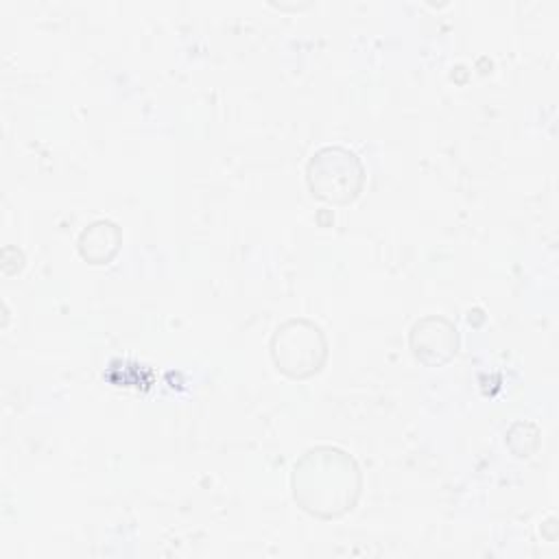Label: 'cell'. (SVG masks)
I'll use <instances>...</instances> for the list:
<instances>
[{"mask_svg": "<svg viewBox=\"0 0 559 559\" xmlns=\"http://www.w3.org/2000/svg\"><path fill=\"white\" fill-rule=\"evenodd\" d=\"M290 489L301 511L319 520H336L358 504L362 474L356 459L345 450L314 445L295 461Z\"/></svg>", "mask_w": 559, "mask_h": 559, "instance_id": "6da1fadb", "label": "cell"}, {"mask_svg": "<svg viewBox=\"0 0 559 559\" xmlns=\"http://www.w3.org/2000/svg\"><path fill=\"white\" fill-rule=\"evenodd\" d=\"M269 349L277 371L293 380L317 376L328 360V338L323 330L304 317L280 323L271 336Z\"/></svg>", "mask_w": 559, "mask_h": 559, "instance_id": "7a4b0ae2", "label": "cell"}, {"mask_svg": "<svg viewBox=\"0 0 559 559\" xmlns=\"http://www.w3.org/2000/svg\"><path fill=\"white\" fill-rule=\"evenodd\" d=\"M365 164L345 146H321L306 164L310 192L330 205L354 203L365 188Z\"/></svg>", "mask_w": 559, "mask_h": 559, "instance_id": "3957f363", "label": "cell"}, {"mask_svg": "<svg viewBox=\"0 0 559 559\" xmlns=\"http://www.w3.org/2000/svg\"><path fill=\"white\" fill-rule=\"evenodd\" d=\"M408 347L421 365L441 367L459 352V330L448 317L426 314L411 325Z\"/></svg>", "mask_w": 559, "mask_h": 559, "instance_id": "277c9868", "label": "cell"}, {"mask_svg": "<svg viewBox=\"0 0 559 559\" xmlns=\"http://www.w3.org/2000/svg\"><path fill=\"white\" fill-rule=\"evenodd\" d=\"M122 245V231L114 221L100 218L90 223L76 240L81 258L90 264H109Z\"/></svg>", "mask_w": 559, "mask_h": 559, "instance_id": "5b68a950", "label": "cell"}, {"mask_svg": "<svg viewBox=\"0 0 559 559\" xmlns=\"http://www.w3.org/2000/svg\"><path fill=\"white\" fill-rule=\"evenodd\" d=\"M515 441L524 443L522 445V459L531 456L537 445H539V430L535 424H528V421H518L511 426V430L507 432V445H513Z\"/></svg>", "mask_w": 559, "mask_h": 559, "instance_id": "8992f818", "label": "cell"}]
</instances>
